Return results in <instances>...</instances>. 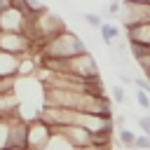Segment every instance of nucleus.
I'll use <instances>...</instances> for the list:
<instances>
[{
  "label": "nucleus",
  "mask_w": 150,
  "mask_h": 150,
  "mask_svg": "<svg viewBox=\"0 0 150 150\" xmlns=\"http://www.w3.org/2000/svg\"><path fill=\"white\" fill-rule=\"evenodd\" d=\"M82 52H87V47L70 30H61V33H56L54 38H49L40 45V54L49 56V59H70V56H77Z\"/></svg>",
  "instance_id": "nucleus-1"
},
{
  "label": "nucleus",
  "mask_w": 150,
  "mask_h": 150,
  "mask_svg": "<svg viewBox=\"0 0 150 150\" xmlns=\"http://www.w3.org/2000/svg\"><path fill=\"white\" fill-rule=\"evenodd\" d=\"M0 49L9 52V54H16V56H23V54H30L35 49V42H33V38L28 33L0 30Z\"/></svg>",
  "instance_id": "nucleus-2"
},
{
  "label": "nucleus",
  "mask_w": 150,
  "mask_h": 150,
  "mask_svg": "<svg viewBox=\"0 0 150 150\" xmlns=\"http://www.w3.org/2000/svg\"><path fill=\"white\" fill-rule=\"evenodd\" d=\"M30 26V14L19 7V5H9L7 9L0 12V30H19V33H28Z\"/></svg>",
  "instance_id": "nucleus-3"
},
{
  "label": "nucleus",
  "mask_w": 150,
  "mask_h": 150,
  "mask_svg": "<svg viewBox=\"0 0 150 150\" xmlns=\"http://www.w3.org/2000/svg\"><path fill=\"white\" fill-rule=\"evenodd\" d=\"M52 136H54V127L49 122H45L40 115L28 120V148L45 150V145L52 141Z\"/></svg>",
  "instance_id": "nucleus-4"
},
{
  "label": "nucleus",
  "mask_w": 150,
  "mask_h": 150,
  "mask_svg": "<svg viewBox=\"0 0 150 150\" xmlns=\"http://www.w3.org/2000/svg\"><path fill=\"white\" fill-rule=\"evenodd\" d=\"M54 131H56V134H63L75 148H77V145H87V143H91V131L84 129L82 124H63V127H56Z\"/></svg>",
  "instance_id": "nucleus-5"
},
{
  "label": "nucleus",
  "mask_w": 150,
  "mask_h": 150,
  "mask_svg": "<svg viewBox=\"0 0 150 150\" xmlns=\"http://www.w3.org/2000/svg\"><path fill=\"white\" fill-rule=\"evenodd\" d=\"M19 63L21 56L0 49V77H19Z\"/></svg>",
  "instance_id": "nucleus-6"
},
{
  "label": "nucleus",
  "mask_w": 150,
  "mask_h": 150,
  "mask_svg": "<svg viewBox=\"0 0 150 150\" xmlns=\"http://www.w3.org/2000/svg\"><path fill=\"white\" fill-rule=\"evenodd\" d=\"M129 52H131V56L136 59V63H138L143 70H150V45L129 42Z\"/></svg>",
  "instance_id": "nucleus-7"
},
{
  "label": "nucleus",
  "mask_w": 150,
  "mask_h": 150,
  "mask_svg": "<svg viewBox=\"0 0 150 150\" xmlns=\"http://www.w3.org/2000/svg\"><path fill=\"white\" fill-rule=\"evenodd\" d=\"M127 40H129V42H143V45H150V21L129 26V28H127Z\"/></svg>",
  "instance_id": "nucleus-8"
},
{
  "label": "nucleus",
  "mask_w": 150,
  "mask_h": 150,
  "mask_svg": "<svg viewBox=\"0 0 150 150\" xmlns=\"http://www.w3.org/2000/svg\"><path fill=\"white\" fill-rule=\"evenodd\" d=\"M19 112L14 115H0V150H7L9 148V134H12V122Z\"/></svg>",
  "instance_id": "nucleus-9"
},
{
  "label": "nucleus",
  "mask_w": 150,
  "mask_h": 150,
  "mask_svg": "<svg viewBox=\"0 0 150 150\" xmlns=\"http://www.w3.org/2000/svg\"><path fill=\"white\" fill-rule=\"evenodd\" d=\"M45 150H75V145H73L63 134H56V131H54V136H52V141L45 145Z\"/></svg>",
  "instance_id": "nucleus-10"
},
{
  "label": "nucleus",
  "mask_w": 150,
  "mask_h": 150,
  "mask_svg": "<svg viewBox=\"0 0 150 150\" xmlns=\"http://www.w3.org/2000/svg\"><path fill=\"white\" fill-rule=\"evenodd\" d=\"M98 30H101L103 45H105V47H112V45H115V40H117V35H120V28H117V26H112V23H105V21H103V26H101Z\"/></svg>",
  "instance_id": "nucleus-11"
},
{
  "label": "nucleus",
  "mask_w": 150,
  "mask_h": 150,
  "mask_svg": "<svg viewBox=\"0 0 150 150\" xmlns=\"http://www.w3.org/2000/svg\"><path fill=\"white\" fill-rule=\"evenodd\" d=\"M117 138L124 148H134V143H136V134H131L127 127H117Z\"/></svg>",
  "instance_id": "nucleus-12"
},
{
  "label": "nucleus",
  "mask_w": 150,
  "mask_h": 150,
  "mask_svg": "<svg viewBox=\"0 0 150 150\" xmlns=\"http://www.w3.org/2000/svg\"><path fill=\"white\" fill-rule=\"evenodd\" d=\"M150 91H145V89H141L138 87V91H136V103L143 108V110H150V96H148Z\"/></svg>",
  "instance_id": "nucleus-13"
},
{
  "label": "nucleus",
  "mask_w": 150,
  "mask_h": 150,
  "mask_svg": "<svg viewBox=\"0 0 150 150\" xmlns=\"http://www.w3.org/2000/svg\"><path fill=\"white\" fill-rule=\"evenodd\" d=\"M82 19H84V23H87V26H91V28H101V26H103L101 14H91V12H87Z\"/></svg>",
  "instance_id": "nucleus-14"
},
{
  "label": "nucleus",
  "mask_w": 150,
  "mask_h": 150,
  "mask_svg": "<svg viewBox=\"0 0 150 150\" xmlns=\"http://www.w3.org/2000/svg\"><path fill=\"white\" fill-rule=\"evenodd\" d=\"M136 148H141V150H150V134H141V136H136V143H134Z\"/></svg>",
  "instance_id": "nucleus-15"
},
{
  "label": "nucleus",
  "mask_w": 150,
  "mask_h": 150,
  "mask_svg": "<svg viewBox=\"0 0 150 150\" xmlns=\"http://www.w3.org/2000/svg\"><path fill=\"white\" fill-rule=\"evenodd\" d=\"M112 101H115V103H124V101H127L122 87H112Z\"/></svg>",
  "instance_id": "nucleus-16"
},
{
  "label": "nucleus",
  "mask_w": 150,
  "mask_h": 150,
  "mask_svg": "<svg viewBox=\"0 0 150 150\" xmlns=\"http://www.w3.org/2000/svg\"><path fill=\"white\" fill-rule=\"evenodd\" d=\"M134 84L141 87V89H145V91H150V77L148 75L145 77H134Z\"/></svg>",
  "instance_id": "nucleus-17"
},
{
  "label": "nucleus",
  "mask_w": 150,
  "mask_h": 150,
  "mask_svg": "<svg viewBox=\"0 0 150 150\" xmlns=\"http://www.w3.org/2000/svg\"><path fill=\"white\" fill-rule=\"evenodd\" d=\"M138 127H141V131L150 134V117H148V115H145V117H138Z\"/></svg>",
  "instance_id": "nucleus-18"
},
{
  "label": "nucleus",
  "mask_w": 150,
  "mask_h": 150,
  "mask_svg": "<svg viewBox=\"0 0 150 150\" xmlns=\"http://www.w3.org/2000/svg\"><path fill=\"white\" fill-rule=\"evenodd\" d=\"M120 9H122V2H110L108 5V14H117Z\"/></svg>",
  "instance_id": "nucleus-19"
},
{
  "label": "nucleus",
  "mask_w": 150,
  "mask_h": 150,
  "mask_svg": "<svg viewBox=\"0 0 150 150\" xmlns=\"http://www.w3.org/2000/svg\"><path fill=\"white\" fill-rule=\"evenodd\" d=\"M120 82H122V84H131L134 80H131V75H129L127 70H122V73H120Z\"/></svg>",
  "instance_id": "nucleus-20"
},
{
  "label": "nucleus",
  "mask_w": 150,
  "mask_h": 150,
  "mask_svg": "<svg viewBox=\"0 0 150 150\" xmlns=\"http://www.w3.org/2000/svg\"><path fill=\"white\" fill-rule=\"evenodd\" d=\"M115 120V127H124V117L122 115H117V117H112Z\"/></svg>",
  "instance_id": "nucleus-21"
},
{
  "label": "nucleus",
  "mask_w": 150,
  "mask_h": 150,
  "mask_svg": "<svg viewBox=\"0 0 150 150\" xmlns=\"http://www.w3.org/2000/svg\"><path fill=\"white\" fill-rule=\"evenodd\" d=\"M9 5H12V0H0V12H2V9H7Z\"/></svg>",
  "instance_id": "nucleus-22"
},
{
  "label": "nucleus",
  "mask_w": 150,
  "mask_h": 150,
  "mask_svg": "<svg viewBox=\"0 0 150 150\" xmlns=\"http://www.w3.org/2000/svg\"><path fill=\"white\" fill-rule=\"evenodd\" d=\"M127 2H150V0H122V5H127Z\"/></svg>",
  "instance_id": "nucleus-23"
},
{
  "label": "nucleus",
  "mask_w": 150,
  "mask_h": 150,
  "mask_svg": "<svg viewBox=\"0 0 150 150\" xmlns=\"http://www.w3.org/2000/svg\"><path fill=\"white\" fill-rule=\"evenodd\" d=\"M7 150H33V148H28V145H26V148H7Z\"/></svg>",
  "instance_id": "nucleus-24"
},
{
  "label": "nucleus",
  "mask_w": 150,
  "mask_h": 150,
  "mask_svg": "<svg viewBox=\"0 0 150 150\" xmlns=\"http://www.w3.org/2000/svg\"><path fill=\"white\" fill-rule=\"evenodd\" d=\"M127 150H141V148H136V145H134V148H127Z\"/></svg>",
  "instance_id": "nucleus-25"
},
{
  "label": "nucleus",
  "mask_w": 150,
  "mask_h": 150,
  "mask_svg": "<svg viewBox=\"0 0 150 150\" xmlns=\"http://www.w3.org/2000/svg\"><path fill=\"white\" fill-rule=\"evenodd\" d=\"M145 75H148V77H150V70H145Z\"/></svg>",
  "instance_id": "nucleus-26"
}]
</instances>
